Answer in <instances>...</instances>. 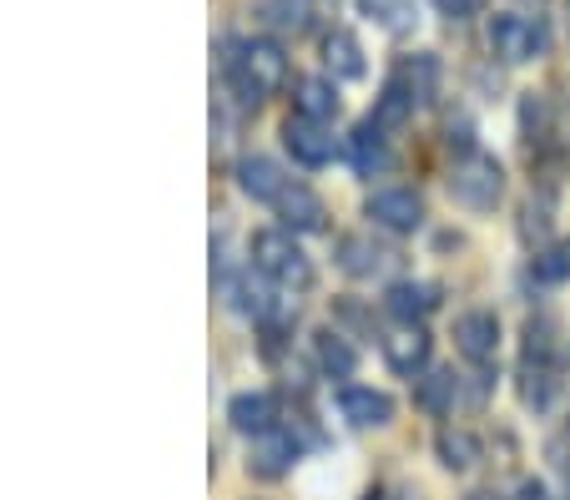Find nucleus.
Instances as JSON below:
<instances>
[{
  "label": "nucleus",
  "instance_id": "obj_1",
  "mask_svg": "<svg viewBox=\"0 0 570 500\" xmlns=\"http://www.w3.org/2000/svg\"><path fill=\"white\" fill-rule=\"evenodd\" d=\"M223 71L243 107H258L268 91L288 81V56L278 41H223Z\"/></svg>",
  "mask_w": 570,
  "mask_h": 500
},
{
  "label": "nucleus",
  "instance_id": "obj_2",
  "mask_svg": "<svg viewBox=\"0 0 570 500\" xmlns=\"http://www.w3.org/2000/svg\"><path fill=\"white\" fill-rule=\"evenodd\" d=\"M253 268L268 273L278 288H308V283H313L308 253L293 243L288 228H268V233H258V238H253Z\"/></svg>",
  "mask_w": 570,
  "mask_h": 500
},
{
  "label": "nucleus",
  "instance_id": "obj_3",
  "mask_svg": "<svg viewBox=\"0 0 570 500\" xmlns=\"http://www.w3.org/2000/svg\"><path fill=\"white\" fill-rule=\"evenodd\" d=\"M500 193H505V173H500L495 157L464 153L460 163H454V173H450V197H454L460 207H470V213H490V207L500 203Z\"/></svg>",
  "mask_w": 570,
  "mask_h": 500
},
{
  "label": "nucleus",
  "instance_id": "obj_4",
  "mask_svg": "<svg viewBox=\"0 0 570 500\" xmlns=\"http://www.w3.org/2000/svg\"><path fill=\"white\" fill-rule=\"evenodd\" d=\"M364 213L374 218V228H384V233H414L424 223V203L410 187H379V193H368Z\"/></svg>",
  "mask_w": 570,
  "mask_h": 500
},
{
  "label": "nucleus",
  "instance_id": "obj_5",
  "mask_svg": "<svg viewBox=\"0 0 570 500\" xmlns=\"http://www.w3.org/2000/svg\"><path fill=\"white\" fill-rule=\"evenodd\" d=\"M454 349H460L470 364H490L500 349V318L490 308H470V314L454 318Z\"/></svg>",
  "mask_w": 570,
  "mask_h": 500
},
{
  "label": "nucleus",
  "instance_id": "obj_6",
  "mask_svg": "<svg viewBox=\"0 0 570 500\" xmlns=\"http://www.w3.org/2000/svg\"><path fill=\"white\" fill-rule=\"evenodd\" d=\"M540 46H546V31L525 16H495L490 21V51L500 61H530V56H540Z\"/></svg>",
  "mask_w": 570,
  "mask_h": 500
},
{
  "label": "nucleus",
  "instance_id": "obj_7",
  "mask_svg": "<svg viewBox=\"0 0 570 500\" xmlns=\"http://www.w3.org/2000/svg\"><path fill=\"white\" fill-rule=\"evenodd\" d=\"M334 258H338V268H344L348 278H379V273L394 268V248L374 243L368 233H348V238H338Z\"/></svg>",
  "mask_w": 570,
  "mask_h": 500
},
{
  "label": "nucleus",
  "instance_id": "obj_8",
  "mask_svg": "<svg viewBox=\"0 0 570 500\" xmlns=\"http://www.w3.org/2000/svg\"><path fill=\"white\" fill-rule=\"evenodd\" d=\"M283 141H288V153L298 157L303 167H323L328 157H334V131H328V121L288 117L283 121Z\"/></svg>",
  "mask_w": 570,
  "mask_h": 500
},
{
  "label": "nucleus",
  "instance_id": "obj_9",
  "mask_svg": "<svg viewBox=\"0 0 570 500\" xmlns=\"http://www.w3.org/2000/svg\"><path fill=\"white\" fill-rule=\"evenodd\" d=\"M293 460H298V440L288 435V430H263V435H253V450H248V470L263 480L283 476V470H293Z\"/></svg>",
  "mask_w": 570,
  "mask_h": 500
},
{
  "label": "nucleus",
  "instance_id": "obj_10",
  "mask_svg": "<svg viewBox=\"0 0 570 500\" xmlns=\"http://www.w3.org/2000/svg\"><path fill=\"white\" fill-rule=\"evenodd\" d=\"M338 410H344V420L358 424V430H384V424L394 420V400L379 390H364V384H344V390H338Z\"/></svg>",
  "mask_w": 570,
  "mask_h": 500
},
{
  "label": "nucleus",
  "instance_id": "obj_11",
  "mask_svg": "<svg viewBox=\"0 0 570 500\" xmlns=\"http://www.w3.org/2000/svg\"><path fill=\"white\" fill-rule=\"evenodd\" d=\"M384 360L394 374H420L430 364V334L420 324H404L394 334H384Z\"/></svg>",
  "mask_w": 570,
  "mask_h": 500
},
{
  "label": "nucleus",
  "instance_id": "obj_12",
  "mask_svg": "<svg viewBox=\"0 0 570 500\" xmlns=\"http://www.w3.org/2000/svg\"><path fill=\"white\" fill-rule=\"evenodd\" d=\"M237 187H243V197H253V203H278V197L288 193V177H283V167L273 163V157H243V163H237Z\"/></svg>",
  "mask_w": 570,
  "mask_h": 500
},
{
  "label": "nucleus",
  "instance_id": "obj_13",
  "mask_svg": "<svg viewBox=\"0 0 570 500\" xmlns=\"http://www.w3.org/2000/svg\"><path fill=\"white\" fill-rule=\"evenodd\" d=\"M278 213H283V228L288 233H318L323 218H328V213H323V197L303 183H293L288 193L278 197Z\"/></svg>",
  "mask_w": 570,
  "mask_h": 500
},
{
  "label": "nucleus",
  "instance_id": "obj_14",
  "mask_svg": "<svg viewBox=\"0 0 570 500\" xmlns=\"http://www.w3.org/2000/svg\"><path fill=\"white\" fill-rule=\"evenodd\" d=\"M384 308L394 318H404V324H420L424 314H434V308H440V294H434L430 283L404 278V283H394V288L384 294Z\"/></svg>",
  "mask_w": 570,
  "mask_h": 500
},
{
  "label": "nucleus",
  "instance_id": "obj_15",
  "mask_svg": "<svg viewBox=\"0 0 570 500\" xmlns=\"http://www.w3.org/2000/svg\"><path fill=\"white\" fill-rule=\"evenodd\" d=\"M227 420H233V430H243V435H263V430L278 424V404H273V394L248 390L227 404Z\"/></svg>",
  "mask_w": 570,
  "mask_h": 500
},
{
  "label": "nucleus",
  "instance_id": "obj_16",
  "mask_svg": "<svg viewBox=\"0 0 570 500\" xmlns=\"http://www.w3.org/2000/svg\"><path fill=\"white\" fill-rule=\"evenodd\" d=\"M323 66H328L338 81H358L368 71V66H364V46H358L348 31H334L328 41H323Z\"/></svg>",
  "mask_w": 570,
  "mask_h": 500
},
{
  "label": "nucleus",
  "instance_id": "obj_17",
  "mask_svg": "<svg viewBox=\"0 0 570 500\" xmlns=\"http://www.w3.org/2000/svg\"><path fill=\"white\" fill-rule=\"evenodd\" d=\"M348 157H354L358 173H384L389 167V141H384V127H374V121H364V127L348 137Z\"/></svg>",
  "mask_w": 570,
  "mask_h": 500
},
{
  "label": "nucleus",
  "instance_id": "obj_18",
  "mask_svg": "<svg viewBox=\"0 0 570 500\" xmlns=\"http://www.w3.org/2000/svg\"><path fill=\"white\" fill-rule=\"evenodd\" d=\"M258 16L273 26V31H308L313 16H318V0H263Z\"/></svg>",
  "mask_w": 570,
  "mask_h": 500
},
{
  "label": "nucleus",
  "instance_id": "obj_19",
  "mask_svg": "<svg viewBox=\"0 0 570 500\" xmlns=\"http://www.w3.org/2000/svg\"><path fill=\"white\" fill-rule=\"evenodd\" d=\"M434 81H440V66H434V56H404L399 61V77H394V87L399 91H410L414 101H430L434 97Z\"/></svg>",
  "mask_w": 570,
  "mask_h": 500
},
{
  "label": "nucleus",
  "instance_id": "obj_20",
  "mask_svg": "<svg viewBox=\"0 0 570 500\" xmlns=\"http://www.w3.org/2000/svg\"><path fill=\"white\" fill-rule=\"evenodd\" d=\"M313 349H318V370L328 374V380H348V374H354L358 354L348 349V339H344V334H334V329H323V334L313 339Z\"/></svg>",
  "mask_w": 570,
  "mask_h": 500
},
{
  "label": "nucleus",
  "instance_id": "obj_21",
  "mask_svg": "<svg viewBox=\"0 0 570 500\" xmlns=\"http://www.w3.org/2000/svg\"><path fill=\"white\" fill-rule=\"evenodd\" d=\"M454 394H460L454 370H430L420 380V390H414V400H420V410H430V414H450L454 410Z\"/></svg>",
  "mask_w": 570,
  "mask_h": 500
},
{
  "label": "nucleus",
  "instance_id": "obj_22",
  "mask_svg": "<svg viewBox=\"0 0 570 500\" xmlns=\"http://www.w3.org/2000/svg\"><path fill=\"white\" fill-rule=\"evenodd\" d=\"M434 450H440V465H450V470H470L474 460H480V440H474L470 430H454V424L440 430Z\"/></svg>",
  "mask_w": 570,
  "mask_h": 500
},
{
  "label": "nucleus",
  "instance_id": "obj_23",
  "mask_svg": "<svg viewBox=\"0 0 570 500\" xmlns=\"http://www.w3.org/2000/svg\"><path fill=\"white\" fill-rule=\"evenodd\" d=\"M298 117L334 121V117H338V91L328 87V81H318V77L298 81Z\"/></svg>",
  "mask_w": 570,
  "mask_h": 500
},
{
  "label": "nucleus",
  "instance_id": "obj_24",
  "mask_svg": "<svg viewBox=\"0 0 570 500\" xmlns=\"http://www.w3.org/2000/svg\"><path fill=\"white\" fill-rule=\"evenodd\" d=\"M414 107H420V101L389 81V91L379 97V107H374V117H368V121H374V127H384V131H389V127H404V121L414 117Z\"/></svg>",
  "mask_w": 570,
  "mask_h": 500
},
{
  "label": "nucleus",
  "instance_id": "obj_25",
  "mask_svg": "<svg viewBox=\"0 0 570 500\" xmlns=\"http://www.w3.org/2000/svg\"><path fill=\"white\" fill-rule=\"evenodd\" d=\"M358 11L384 31H404L414 21V0H358Z\"/></svg>",
  "mask_w": 570,
  "mask_h": 500
},
{
  "label": "nucleus",
  "instance_id": "obj_26",
  "mask_svg": "<svg viewBox=\"0 0 570 500\" xmlns=\"http://www.w3.org/2000/svg\"><path fill=\"white\" fill-rule=\"evenodd\" d=\"M535 278L540 283H570V238L540 253V258H535Z\"/></svg>",
  "mask_w": 570,
  "mask_h": 500
},
{
  "label": "nucleus",
  "instance_id": "obj_27",
  "mask_svg": "<svg viewBox=\"0 0 570 500\" xmlns=\"http://www.w3.org/2000/svg\"><path fill=\"white\" fill-rule=\"evenodd\" d=\"M520 394H525L530 410H546L550 404V370L546 364H535V360L525 364V374H520Z\"/></svg>",
  "mask_w": 570,
  "mask_h": 500
},
{
  "label": "nucleus",
  "instance_id": "obj_28",
  "mask_svg": "<svg viewBox=\"0 0 570 500\" xmlns=\"http://www.w3.org/2000/svg\"><path fill=\"white\" fill-rule=\"evenodd\" d=\"M484 0H434V11L444 16V21H470V16H480Z\"/></svg>",
  "mask_w": 570,
  "mask_h": 500
},
{
  "label": "nucleus",
  "instance_id": "obj_29",
  "mask_svg": "<svg viewBox=\"0 0 570 500\" xmlns=\"http://www.w3.org/2000/svg\"><path fill=\"white\" fill-rule=\"evenodd\" d=\"M550 460H556L560 476H570V430H560V435L550 440Z\"/></svg>",
  "mask_w": 570,
  "mask_h": 500
},
{
  "label": "nucleus",
  "instance_id": "obj_30",
  "mask_svg": "<svg viewBox=\"0 0 570 500\" xmlns=\"http://www.w3.org/2000/svg\"><path fill=\"white\" fill-rule=\"evenodd\" d=\"M470 500H500V496H495V490H480V496H470Z\"/></svg>",
  "mask_w": 570,
  "mask_h": 500
},
{
  "label": "nucleus",
  "instance_id": "obj_31",
  "mask_svg": "<svg viewBox=\"0 0 570 500\" xmlns=\"http://www.w3.org/2000/svg\"><path fill=\"white\" fill-rule=\"evenodd\" d=\"M364 500H379V496H364Z\"/></svg>",
  "mask_w": 570,
  "mask_h": 500
}]
</instances>
